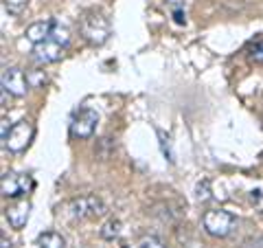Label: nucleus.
<instances>
[{
    "mask_svg": "<svg viewBox=\"0 0 263 248\" xmlns=\"http://www.w3.org/2000/svg\"><path fill=\"white\" fill-rule=\"evenodd\" d=\"M29 5V0H5V7L11 13H22V9Z\"/></svg>",
    "mask_w": 263,
    "mask_h": 248,
    "instance_id": "17",
    "label": "nucleus"
},
{
    "mask_svg": "<svg viewBox=\"0 0 263 248\" xmlns=\"http://www.w3.org/2000/svg\"><path fill=\"white\" fill-rule=\"evenodd\" d=\"M35 187L33 178L29 173H5L3 176V196L5 198H20L24 193H29L31 189Z\"/></svg>",
    "mask_w": 263,
    "mask_h": 248,
    "instance_id": "6",
    "label": "nucleus"
},
{
    "mask_svg": "<svg viewBox=\"0 0 263 248\" xmlns=\"http://www.w3.org/2000/svg\"><path fill=\"white\" fill-rule=\"evenodd\" d=\"M53 24L55 20H42V22H33L31 27L27 29V40L33 44H40V42H44V40L51 38V33H53Z\"/></svg>",
    "mask_w": 263,
    "mask_h": 248,
    "instance_id": "10",
    "label": "nucleus"
},
{
    "mask_svg": "<svg viewBox=\"0 0 263 248\" xmlns=\"http://www.w3.org/2000/svg\"><path fill=\"white\" fill-rule=\"evenodd\" d=\"M29 79H31V84H33V86H40V84H44V81H46L44 75H31Z\"/></svg>",
    "mask_w": 263,
    "mask_h": 248,
    "instance_id": "22",
    "label": "nucleus"
},
{
    "mask_svg": "<svg viewBox=\"0 0 263 248\" xmlns=\"http://www.w3.org/2000/svg\"><path fill=\"white\" fill-rule=\"evenodd\" d=\"M79 31H81V36H84L88 42L95 44V46L105 44L110 40V36H112L110 22L101 13H88V15H84V18H81V24H79Z\"/></svg>",
    "mask_w": 263,
    "mask_h": 248,
    "instance_id": "1",
    "label": "nucleus"
},
{
    "mask_svg": "<svg viewBox=\"0 0 263 248\" xmlns=\"http://www.w3.org/2000/svg\"><path fill=\"white\" fill-rule=\"evenodd\" d=\"M138 248H167L162 244V239H158V237H154V235H149V237H145L141 244H138Z\"/></svg>",
    "mask_w": 263,
    "mask_h": 248,
    "instance_id": "18",
    "label": "nucleus"
},
{
    "mask_svg": "<svg viewBox=\"0 0 263 248\" xmlns=\"http://www.w3.org/2000/svg\"><path fill=\"white\" fill-rule=\"evenodd\" d=\"M195 198L200 202H206L209 198H211V183L209 180H202V183H197V187H195Z\"/></svg>",
    "mask_w": 263,
    "mask_h": 248,
    "instance_id": "16",
    "label": "nucleus"
},
{
    "mask_svg": "<svg viewBox=\"0 0 263 248\" xmlns=\"http://www.w3.org/2000/svg\"><path fill=\"white\" fill-rule=\"evenodd\" d=\"M40 248H66V239L57 231H44L37 235Z\"/></svg>",
    "mask_w": 263,
    "mask_h": 248,
    "instance_id": "11",
    "label": "nucleus"
},
{
    "mask_svg": "<svg viewBox=\"0 0 263 248\" xmlns=\"http://www.w3.org/2000/svg\"><path fill=\"white\" fill-rule=\"evenodd\" d=\"M62 51H64V46L60 42H55L53 38H48V40H44V42L35 44V48H33V57H35L40 64H53L62 57Z\"/></svg>",
    "mask_w": 263,
    "mask_h": 248,
    "instance_id": "8",
    "label": "nucleus"
},
{
    "mask_svg": "<svg viewBox=\"0 0 263 248\" xmlns=\"http://www.w3.org/2000/svg\"><path fill=\"white\" fill-rule=\"evenodd\" d=\"M29 216H31V202L29 200H20V202H15V204H11V206H7L5 209V218L13 228L27 226Z\"/></svg>",
    "mask_w": 263,
    "mask_h": 248,
    "instance_id": "9",
    "label": "nucleus"
},
{
    "mask_svg": "<svg viewBox=\"0 0 263 248\" xmlns=\"http://www.w3.org/2000/svg\"><path fill=\"white\" fill-rule=\"evenodd\" d=\"M202 226L213 237H226L237 226V218L224 209H211L202 216Z\"/></svg>",
    "mask_w": 263,
    "mask_h": 248,
    "instance_id": "2",
    "label": "nucleus"
},
{
    "mask_svg": "<svg viewBox=\"0 0 263 248\" xmlns=\"http://www.w3.org/2000/svg\"><path fill=\"white\" fill-rule=\"evenodd\" d=\"M121 235V222L119 220H108L101 226V237L103 239H117Z\"/></svg>",
    "mask_w": 263,
    "mask_h": 248,
    "instance_id": "12",
    "label": "nucleus"
},
{
    "mask_svg": "<svg viewBox=\"0 0 263 248\" xmlns=\"http://www.w3.org/2000/svg\"><path fill=\"white\" fill-rule=\"evenodd\" d=\"M156 134H158V138H160V150H162V156L167 158L169 163H174L176 158H174V152H171V138H169V134H164L162 130H156Z\"/></svg>",
    "mask_w": 263,
    "mask_h": 248,
    "instance_id": "14",
    "label": "nucleus"
},
{
    "mask_svg": "<svg viewBox=\"0 0 263 248\" xmlns=\"http://www.w3.org/2000/svg\"><path fill=\"white\" fill-rule=\"evenodd\" d=\"M167 3H169V5H171V7H178V5H180V3H182V0H167Z\"/></svg>",
    "mask_w": 263,
    "mask_h": 248,
    "instance_id": "23",
    "label": "nucleus"
},
{
    "mask_svg": "<svg viewBox=\"0 0 263 248\" xmlns=\"http://www.w3.org/2000/svg\"><path fill=\"white\" fill-rule=\"evenodd\" d=\"M68 211L75 220H90V218H101L108 213V206L101 198L97 196H81L75 198L70 204H68Z\"/></svg>",
    "mask_w": 263,
    "mask_h": 248,
    "instance_id": "3",
    "label": "nucleus"
},
{
    "mask_svg": "<svg viewBox=\"0 0 263 248\" xmlns=\"http://www.w3.org/2000/svg\"><path fill=\"white\" fill-rule=\"evenodd\" d=\"M3 248H11V244H7V237H3Z\"/></svg>",
    "mask_w": 263,
    "mask_h": 248,
    "instance_id": "24",
    "label": "nucleus"
},
{
    "mask_svg": "<svg viewBox=\"0 0 263 248\" xmlns=\"http://www.w3.org/2000/svg\"><path fill=\"white\" fill-rule=\"evenodd\" d=\"M51 38L55 40V42H60L62 46H66L70 42V31L64 27V24H60L55 20V24H53V33H51Z\"/></svg>",
    "mask_w": 263,
    "mask_h": 248,
    "instance_id": "13",
    "label": "nucleus"
},
{
    "mask_svg": "<svg viewBox=\"0 0 263 248\" xmlns=\"http://www.w3.org/2000/svg\"><path fill=\"white\" fill-rule=\"evenodd\" d=\"M33 134H35V128H33L31 121H18L15 126L11 128L9 136L5 140V147L13 154L18 152H24L29 147V143L33 140Z\"/></svg>",
    "mask_w": 263,
    "mask_h": 248,
    "instance_id": "5",
    "label": "nucleus"
},
{
    "mask_svg": "<svg viewBox=\"0 0 263 248\" xmlns=\"http://www.w3.org/2000/svg\"><path fill=\"white\" fill-rule=\"evenodd\" d=\"M97 123H99V114L97 110L92 108H81L75 112V117H72V123H70V134L75 138H81L86 140L95 134L97 130Z\"/></svg>",
    "mask_w": 263,
    "mask_h": 248,
    "instance_id": "4",
    "label": "nucleus"
},
{
    "mask_svg": "<svg viewBox=\"0 0 263 248\" xmlns=\"http://www.w3.org/2000/svg\"><path fill=\"white\" fill-rule=\"evenodd\" d=\"M241 248H263V237H250L241 244Z\"/></svg>",
    "mask_w": 263,
    "mask_h": 248,
    "instance_id": "19",
    "label": "nucleus"
},
{
    "mask_svg": "<svg viewBox=\"0 0 263 248\" xmlns=\"http://www.w3.org/2000/svg\"><path fill=\"white\" fill-rule=\"evenodd\" d=\"M248 57L254 64H263V40H257L248 46Z\"/></svg>",
    "mask_w": 263,
    "mask_h": 248,
    "instance_id": "15",
    "label": "nucleus"
},
{
    "mask_svg": "<svg viewBox=\"0 0 263 248\" xmlns=\"http://www.w3.org/2000/svg\"><path fill=\"white\" fill-rule=\"evenodd\" d=\"M174 20H176L178 24H184V22H186V18H184V13H182V9H180V7H176V9H174Z\"/></svg>",
    "mask_w": 263,
    "mask_h": 248,
    "instance_id": "20",
    "label": "nucleus"
},
{
    "mask_svg": "<svg viewBox=\"0 0 263 248\" xmlns=\"http://www.w3.org/2000/svg\"><path fill=\"white\" fill-rule=\"evenodd\" d=\"M0 81H3V90H7L9 95L13 97H24L27 95V86H29V79L24 77V73L20 68H5L3 75H0Z\"/></svg>",
    "mask_w": 263,
    "mask_h": 248,
    "instance_id": "7",
    "label": "nucleus"
},
{
    "mask_svg": "<svg viewBox=\"0 0 263 248\" xmlns=\"http://www.w3.org/2000/svg\"><path fill=\"white\" fill-rule=\"evenodd\" d=\"M0 132H3V140H7V136H9V132H11V128H9V123H7V119H3V126H0Z\"/></svg>",
    "mask_w": 263,
    "mask_h": 248,
    "instance_id": "21",
    "label": "nucleus"
}]
</instances>
